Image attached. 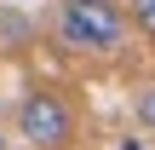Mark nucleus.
<instances>
[{
	"label": "nucleus",
	"mask_w": 155,
	"mask_h": 150,
	"mask_svg": "<svg viewBox=\"0 0 155 150\" xmlns=\"http://www.w3.org/2000/svg\"><path fill=\"white\" fill-rule=\"evenodd\" d=\"M58 35L75 52H115L127 35V12H121V0H63Z\"/></svg>",
	"instance_id": "1"
},
{
	"label": "nucleus",
	"mask_w": 155,
	"mask_h": 150,
	"mask_svg": "<svg viewBox=\"0 0 155 150\" xmlns=\"http://www.w3.org/2000/svg\"><path fill=\"white\" fill-rule=\"evenodd\" d=\"M17 133L35 150H69V139H75V110H69V98L52 92V87H35V92L17 104Z\"/></svg>",
	"instance_id": "2"
},
{
	"label": "nucleus",
	"mask_w": 155,
	"mask_h": 150,
	"mask_svg": "<svg viewBox=\"0 0 155 150\" xmlns=\"http://www.w3.org/2000/svg\"><path fill=\"white\" fill-rule=\"evenodd\" d=\"M127 12H132V23L155 40V0H127Z\"/></svg>",
	"instance_id": "3"
},
{
	"label": "nucleus",
	"mask_w": 155,
	"mask_h": 150,
	"mask_svg": "<svg viewBox=\"0 0 155 150\" xmlns=\"http://www.w3.org/2000/svg\"><path fill=\"white\" fill-rule=\"evenodd\" d=\"M23 35H29V23H23V17H12V12H0V46H17Z\"/></svg>",
	"instance_id": "4"
},
{
	"label": "nucleus",
	"mask_w": 155,
	"mask_h": 150,
	"mask_svg": "<svg viewBox=\"0 0 155 150\" xmlns=\"http://www.w3.org/2000/svg\"><path fill=\"white\" fill-rule=\"evenodd\" d=\"M132 110H138V127H150V133H155V81L138 92V104H132Z\"/></svg>",
	"instance_id": "5"
},
{
	"label": "nucleus",
	"mask_w": 155,
	"mask_h": 150,
	"mask_svg": "<svg viewBox=\"0 0 155 150\" xmlns=\"http://www.w3.org/2000/svg\"><path fill=\"white\" fill-rule=\"evenodd\" d=\"M121 150H144V145H138V139H121Z\"/></svg>",
	"instance_id": "6"
},
{
	"label": "nucleus",
	"mask_w": 155,
	"mask_h": 150,
	"mask_svg": "<svg viewBox=\"0 0 155 150\" xmlns=\"http://www.w3.org/2000/svg\"><path fill=\"white\" fill-rule=\"evenodd\" d=\"M0 150H12V145H6V139H0Z\"/></svg>",
	"instance_id": "7"
}]
</instances>
